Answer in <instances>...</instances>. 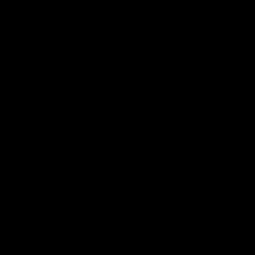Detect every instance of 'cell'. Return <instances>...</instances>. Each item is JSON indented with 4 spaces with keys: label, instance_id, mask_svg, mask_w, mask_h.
<instances>
[]
</instances>
